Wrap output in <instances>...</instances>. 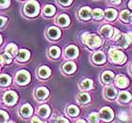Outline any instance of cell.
<instances>
[{
    "label": "cell",
    "mask_w": 132,
    "mask_h": 123,
    "mask_svg": "<svg viewBox=\"0 0 132 123\" xmlns=\"http://www.w3.org/2000/svg\"><path fill=\"white\" fill-rule=\"evenodd\" d=\"M90 14H91V8L89 7H85V8H81L79 11V16L84 20L90 18Z\"/></svg>",
    "instance_id": "cell-16"
},
{
    "label": "cell",
    "mask_w": 132,
    "mask_h": 123,
    "mask_svg": "<svg viewBox=\"0 0 132 123\" xmlns=\"http://www.w3.org/2000/svg\"><path fill=\"white\" fill-rule=\"evenodd\" d=\"M77 123H86V122L84 120H83V119H80V120H78Z\"/></svg>",
    "instance_id": "cell-45"
},
{
    "label": "cell",
    "mask_w": 132,
    "mask_h": 123,
    "mask_svg": "<svg viewBox=\"0 0 132 123\" xmlns=\"http://www.w3.org/2000/svg\"><path fill=\"white\" fill-rule=\"evenodd\" d=\"M39 4L36 1H29L25 6V13L28 16H35L39 12Z\"/></svg>",
    "instance_id": "cell-2"
},
{
    "label": "cell",
    "mask_w": 132,
    "mask_h": 123,
    "mask_svg": "<svg viewBox=\"0 0 132 123\" xmlns=\"http://www.w3.org/2000/svg\"><path fill=\"white\" fill-rule=\"evenodd\" d=\"M1 59H2V62L3 61H5L7 64H9V63L11 62V56H10L8 54H3V55H1Z\"/></svg>",
    "instance_id": "cell-35"
},
{
    "label": "cell",
    "mask_w": 132,
    "mask_h": 123,
    "mask_svg": "<svg viewBox=\"0 0 132 123\" xmlns=\"http://www.w3.org/2000/svg\"><path fill=\"white\" fill-rule=\"evenodd\" d=\"M65 53L68 58H77V55H78V49H77L76 46H69L68 48L66 49Z\"/></svg>",
    "instance_id": "cell-9"
},
{
    "label": "cell",
    "mask_w": 132,
    "mask_h": 123,
    "mask_svg": "<svg viewBox=\"0 0 132 123\" xmlns=\"http://www.w3.org/2000/svg\"><path fill=\"white\" fill-rule=\"evenodd\" d=\"M127 35H128V37H129V39H130V41H131V42H132V33H131V32L128 33Z\"/></svg>",
    "instance_id": "cell-43"
},
{
    "label": "cell",
    "mask_w": 132,
    "mask_h": 123,
    "mask_svg": "<svg viewBox=\"0 0 132 123\" xmlns=\"http://www.w3.org/2000/svg\"><path fill=\"white\" fill-rule=\"evenodd\" d=\"M44 14L46 15V16H52L53 14L55 13L56 11V8L54 6L52 5H47L45 8H44Z\"/></svg>",
    "instance_id": "cell-25"
},
{
    "label": "cell",
    "mask_w": 132,
    "mask_h": 123,
    "mask_svg": "<svg viewBox=\"0 0 132 123\" xmlns=\"http://www.w3.org/2000/svg\"><path fill=\"white\" fill-rule=\"evenodd\" d=\"M105 17L108 20H114L117 17V11L115 10H113V8L107 10L106 12H105Z\"/></svg>",
    "instance_id": "cell-17"
},
{
    "label": "cell",
    "mask_w": 132,
    "mask_h": 123,
    "mask_svg": "<svg viewBox=\"0 0 132 123\" xmlns=\"http://www.w3.org/2000/svg\"><path fill=\"white\" fill-rule=\"evenodd\" d=\"M100 118L105 121H110L113 118V112L112 110L109 107H104L100 110Z\"/></svg>",
    "instance_id": "cell-5"
},
{
    "label": "cell",
    "mask_w": 132,
    "mask_h": 123,
    "mask_svg": "<svg viewBox=\"0 0 132 123\" xmlns=\"http://www.w3.org/2000/svg\"><path fill=\"white\" fill-rule=\"evenodd\" d=\"M17 58H18V60L19 61H27L29 58V52L27 51V50H20L19 52H18V55H17Z\"/></svg>",
    "instance_id": "cell-13"
},
{
    "label": "cell",
    "mask_w": 132,
    "mask_h": 123,
    "mask_svg": "<svg viewBox=\"0 0 132 123\" xmlns=\"http://www.w3.org/2000/svg\"><path fill=\"white\" fill-rule=\"evenodd\" d=\"M29 80H30V75L27 71H20L17 72L16 75V82L19 84V85L25 86L27 85L28 83H29Z\"/></svg>",
    "instance_id": "cell-4"
},
{
    "label": "cell",
    "mask_w": 132,
    "mask_h": 123,
    "mask_svg": "<svg viewBox=\"0 0 132 123\" xmlns=\"http://www.w3.org/2000/svg\"><path fill=\"white\" fill-rule=\"evenodd\" d=\"M48 95V90L45 88H40L36 91V96L39 99H45Z\"/></svg>",
    "instance_id": "cell-15"
},
{
    "label": "cell",
    "mask_w": 132,
    "mask_h": 123,
    "mask_svg": "<svg viewBox=\"0 0 132 123\" xmlns=\"http://www.w3.org/2000/svg\"><path fill=\"white\" fill-rule=\"evenodd\" d=\"M1 20H2V23H1V26H3V25H4V21H5V18H4V17H1Z\"/></svg>",
    "instance_id": "cell-42"
},
{
    "label": "cell",
    "mask_w": 132,
    "mask_h": 123,
    "mask_svg": "<svg viewBox=\"0 0 132 123\" xmlns=\"http://www.w3.org/2000/svg\"><path fill=\"white\" fill-rule=\"evenodd\" d=\"M89 120L91 123H97L99 120V117L96 113H93L91 115L89 116Z\"/></svg>",
    "instance_id": "cell-34"
},
{
    "label": "cell",
    "mask_w": 132,
    "mask_h": 123,
    "mask_svg": "<svg viewBox=\"0 0 132 123\" xmlns=\"http://www.w3.org/2000/svg\"><path fill=\"white\" fill-rule=\"evenodd\" d=\"M119 118L121 119V120H123V121H126V120H127L128 119V116H127V114L126 112H121L120 114H119Z\"/></svg>",
    "instance_id": "cell-37"
},
{
    "label": "cell",
    "mask_w": 132,
    "mask_h": 123,
    "mask_svg": "<svg viewBox=\"0 0 132 123\" xmlns=\"http://www.w3.org/2000/svg\"><path fill=\"white\" fill-rule=\"evenodd\" d=\"M49 113H50V109L47 105H42V106L39 108V115L41 116V117H43V118L48 117Z\"/></svg>",
    "instance_id": "cell-20"
},
{
    "label": "cell",
    "mask_w": 132,
    "mask_h": 123,
    "mask_svg": "<svg viewBox=\"0 0 132 123\" xmlns=\"http://www.w3.org/2000/svg\"><path fill=\"white\" fill-rule=\"evenodd\" d=\"M49 53H50V55L51 56H53V58H58L59 55H60V54H61V51H60V49H59L58 47L56 46H53L50 48L49 50Z\"/></svg>",
    "instance_id": "cell-31"
},
{
    "label": "cell",
    "mask_w": 132,
    "mask_h": 123,
    "mask_svg": "<svg viewBox=\"0 0 132 123\" xmlns=\"http://www.w3.org/2000/svg\"><path fill=\"white\" fill-rule=\"evenodd\" d=\"M48 36L50 38L53 39V40H57L58 38H60L61 36V30L59 28L53 26V27H50L48 29Z\"/></svg>",
    "instance_id": "cell-11"
},
{
    "label": "cell",
    "mask_w": 132,
    "mask_h": 123,
    "mask_svg": "<svg viewBox=\"0 0 132 123\" xmlns=\"http://www.w3.org/2000/svg\"><path fill=\"white\" fill-rule=\"evenodd\" d=\"M9 119V116L5 111H1V123H5Z\"/></svg>",
    "instance_id": "cell-36"
},
{
    "label": "cell",
    "mask_w": 132,
    "mask_h": 123,
    "mask_svg": "<svg viewBox=\"0 0 132 123\" xmlns=\"http://www.w3.org/2000/svg\"><path fill=\"white\" fill-rule=\"evenodd\" d=\"M72 3V1H60V4L63 6H68Z\"/></svg>",
    "instance_id": "cell-41"
},
{
    "label": "cell",
    "mask_w": 132,
    "mask_h": 123,
    "mask_svg": "<svg viewBox=\"0 0 132 123\" xmlns=\"http://www.w3.org/2000/svg\"><path fill=\"white\" fill-rule=\"evenodd\" d=\"M4 101L9 105H12L17 101V94L12 91H9L4 95Z\"/></svg>",
    "instance_id": "cell-6"
},
{
    "label": "cell",
    "mask_w": 132,
    "mask_h": 123,
    "mask_svg": "<svg viewBox=\"0 0 132 123\" xmlns=\"http://www.w3.org/2000/svg\"><path fill=\"white\" fill-rule=\"evenodd\" d=\"M82 41L87 46L91 47V48H96V47L100 46V44H101V40L99 37L95 35H89L88 33H85L83 35Z\"/></svg>",
    "instance_id": "cell-1"
},
{
    "label": "cell",
    "mask_w": 132,
    "mask_h": 123,
    "mask_svg": "<svg viewBox=\"0 0 132 123\" xmlns=\"http://www.w3.org/2000/svg\"><path fill=\"white\" fill-rule=\"evenodd\" d=\"M114 30H115V28H113L112 26L107 25H104V26L101 28V31H100V32H101V34L103 36L112 38L113 35H114Z\"/></svg>",
    "instance_id": "cell-7"
},
{
    "label": "cell",
    "mask_w": 132,
    "mask_h": 123,
    "mask_svg": "<svg viewBox=\"0 0 132 123\" xmlns=\"http://www.w3.org/2000/svg\"><path fill=\"white\" fill-rule=\"evenodd\" d=\"M58 23L61 25H62V26H66V25H69L70 19H69V17L67 16V15L62 14V15H61V16L58 18Z\"/></svg>",
    "instance_id": "cell-22"
},
{
    "label": "cell",
    "mask_w": 132,
    "mask_h": 123,
    "mask_svg": "<svg viewBox=\"0 0 132 123\" xmlns=\"http://www.w3.org/2000/svg\"><path fill=\"white\" fill-rule=\"evenodd\" d=\"M39 75L42 78H47L50 75V70L48 68H46V67H42L39 70Z\"/></svg>",
    "instance_id": "cell-23"
},
{
    "label": "cell",
    "mask_w": 132,
    "mask_h": 123,
    "mask_svg": "<svg viewBox=\"0 0 132 123\" xmlns=\"http://www.w3.org/2000/svg\"><path fill=\"white\" fill-rule=\"evenodd\" d=\"M131 71H132V65H131Z\"/></svg>",
    "instance_id": "cell-47"
},
{
    "label": "cell",
    "mask_w": 132,
    "mask_h": 123,
    "mask_svg": "<svg viewBox=\"0 0 132 123\" xmlns=\"http://www.w3.org/2000/svg\"><path fill=\"white\" fill-rule=\"evenodd\" d=\"M10 1H2L1 2V8H7V6L10 5Z\"/></svg>",
    "instance_id": "cell-38"
},
{
    "label": "cell",
    "mask_w": 132,
    "mask_h": 123,
    "mask_svg": "<svg viewBox=\"0 0 132 123\" xmlns=\"http://www.w3.org/2000/svg\"><path fill=\"white\" fill-rule=\"evenodd\" d=\"M11 84V77L7 74H2L1 75V85L3 87H7Z\"/></svg>",
    "instance_id": "cell-29"
},
{
    "label": "cell",
    "mask_w": 132,
    "mask_h": 123,
    "mask_svg": "<svg viewBox=\"0 0 132 123\" xmlns=\"http://www.w3.org/2000/svg\"><path fill=\"white\" fill-rule=\"evenodd\" d=\"M67 112L70 116L72 117H76V116L78 115V113H79V110L77 108L76 105H70L68 107V109H67Z\"/></svg>",
    "instance_id": "cell-24"
},
{
    "label": "cell",
    "mask_w": 132,
    "mask_h": 123,
    "mask_svg": "<svg viewBox=\"0 0 132 123\" xmlns=\"http://www.w3.org/2000/svg\"><path fill=\"white\" fill-rule=\"evenodd\" d=\"M113 78H114V74L111 71H105L104 73H103V75H102V79H103V81L105 83H110L113 80Z\"/></svg>",
    "instance_id": "cell-19"
},
{
    "label": "cell",
    "mask_w": 132,
    "mask_h": 123,
    "mask_svg": "<svg viewBox=\"0 0 132 123\" xmlns=\"http://www.w3.org/2000/svg\"><path fill=\"white\" fill-rule=\"evenodd\" d=\"M106 96L109 99H114L116 96V91L113 88H109L106 91Z\"/></svg>",
    "instance_id": "cell-32"
},
{
    "label": "cell",
    "mask_w": 132,
    "mask_h": 123,
    "mask_svg": "<svg viewBox=\"0 0 132 123\" xmlns=\"http://www.w3.org/2000/svg\"><path fill=\"white\" fill-rule=\"evenodd\" d=\"M56 123H69V121L67 120V119H65V118H59Z\"/></svg>",
    "instance_id": "cell-39"
},
{
    "label": "cell",
    "mask_w": 132,
    "mask_h": 123,
    "mask_svg": "<svg viewBox=\"0 0 132 123\" xmlns=\"http://www.w3.org/2000/svg\"><path fill=\"white\" fill-rule=\"evenodd\" d=\"M10 123H12V122H10Z\"/></svg>",
    "instance_id": "cell-48"
},
{
    "label": "cell",
    "mask_w": 132,
    "mask_h": 123,
    "mask_svg": "<svg viewBox=\"0 0 132 123\" xmlns=\"http://www.w3.org/2000/svg\"><path fill=\"white\" fill-rule=\"evenodd\" d=\"M6 51L11 55H16V52H17V47L16 45H14V44H10L8 45V47L6 48Z\"/></svg>",
    "instance_id": "cell-30"
},
{
    "label": "cell",
    "mask_w": 132,
    "mask_h": 123,
    "mask_svg": "<svg viewBox=\"0 0 132 123\" xmlns=\"http://www.w3.org/2000/svg\"><path fill=\"white\" fill-rule=\"evenodd\" d=\"M32 107L29 105V104H26L24 106L22 107V109H21V114H22L24 117L26 118H28V117H30L31 114H32Z\"/></svg>",
    "instance_id": "cell-14"
},
{
    "label": "cell",
    "mask_w": 132,
    "mask_h": 123,
    "mask_svg": "<svg viewBox=\"0 0 132 123\" xmlns=\"http://www.w3.org/2000/svg\"><path fill=\"white\" fill-rule=\"evenodd\" d=\"M63 71L67 73H72L76 71V64L73 62H67L63 65Z\"/></svg>",
    "instance_id": "cell-18"
},
{
    "label": "cell",
    "mask_w": 132,
    "mask_h": 123,
    "mask_svg": "<svg viewBox=\"0 0 132 123\" xmlns=\"http://www.w3.org/2000/svg\"><path fill=\"white\" fill-rule=\"evenodd\" d=\"M31 123H45V122H42L38 118L34 117V118H32V120H31Z\"/></svg>",
    "instance_id": "cell-40"
},
{
    "label": "cell",
    "mask_w": 132,
    "mask_h": 123,
    "mask_svg": "<svg viewBox=\"0 0 132 123\" xmlns=\"http://www.w3.org/2000/svg\"><path fill=\"white\" fill-rule=\"evenodd\" d=\"M110 59L116 64H123L126 61V56L121 51L117 49L110 50Z\"/></svg>",
    "instance_id": "cell-3"
},
{
    "label": "cell",
    "mask_w": 132,
    "mask_h": 123,
    "mask_svg": "<svg viewBox=\"0 0 132 123\" xmlns=\"http://www.w3.org/2000/svg\"><path fill=\"white\" fill-rule=\"evenodd\" d=\"M93 59L95 63L97 64H102V63H104L106 61V58H105V55L103 53L101 52H98V53H95L93 56Z\"/></svg>",
    "instance_id": "cell-12"
},
{
    "label": "cell",
    "mask_w": 132,
    "mask_h": 123,
    "mask_svg": "<svg viewBox=\"0 0 132 123\" xmlns=\"http://www.w3.org/2000/svg\"><path fill=\"white\" fill-rule=\"evenodd\" d=\"M121 19L124 21V22H128L130 21L131 19V13H130L129 11H127V10H125L121 12Z\"/></svg>",
    "instance_id": "cell-27"
},
{
    "label": "cell",
    "mask_w": 132,
    "mask_h": 123,
    "mask_svg": "<svg viewBox=\"0 0 132 123\" xmlns=\"http://www.w3.org/2000/svg\"><path fill=\"white\" fill-rule=\"evenodd\" d=\"M77 100L81 103H87L88 101H90V96L86 93H82V94H79L77 96Z\"/></svg>",
    "instance_id": "cell-26"
},
{
    "label": "cell",
    "mask_w": 132,
    "mask_h": 123,
    "mask_svg": "<svg viewBox=\"0 0 132 123\" xmlns=\"http://www.w3.org/2000/svg\"><path fill=\"white\" fill-rule=\"evenodd\" d=\"M128 6H129V8H132V1H130L129 4H128Z\"/></svg>",
    "instance_id": "cell-46"
},
{
    "label": "cell",
    "mask_w": 132,
    "mask_h": 123,
    "mask_svg": "<svg viewBox=\"0 0 132 123\" xmlns=\"http://www.w3.org/2000/svg\"><path fill=\"white\" fill-rule=\"evenodd\" d=\"M103 11L100 10V8H96V10H94V11H93V16H94V19L96 20H99L101 19L102 17H103Z\"/></svg>",
    "instance_id": "cell-33"
},
{
    "label": "cell",
    "mask_w": 132,
    "mask_h": 123,
    "mask_svg": "<svg viewBox=\"0 0 132 123\" xmlns=\"http://www.w3.org/2000/svg\"><path fill=\"white\" fill-rule=\"evenodd\" d=\"M118 43L121 45L122 47H124V48H127L128 46V44L131 43V41H130L129 37L127 34H124V35H122L118 40Z\"/></svg>",
    "instance_id": "cell-8"
},
{
    "label": "cell",
    "mask_w": 132,
    "mask_h": 123,
    "mask_svg": "<svg viewBox=\"0 0 132 123\" xmlns=\"http://www.w3.org/2000/svg\"><path fill=\"white\" fill-rule=\"evenodd\" d=\"M115 84H116V86H117V87H119V88H126L127 85H128V79H127V77L122 76V75H121V76L117 77Z\"/></svg>",
    "instance_id": "cell-10"
},
{
    "label": "cell",
    "mask_w": 132,
    "mask_h": 123,
    "mask_svg": "<svg viewBox=\"0 0 132 123\" xmlns=\"http://www.w3.org/2000/svg\"><path fill=\"white\" fill-rule=\"evenodd\" d=\"M80 87L83 88V89H85V90H87V89H90V88L93 87V81H92L91 79H86L84 80L82 83H81V85H80Z\"/></svg>",
    "instance_id": "cell-28"
},
{
    "label": "cell",
    "mask_w": 132,
    "mask_h": 123,
    "mask_svg": "<svg viewBox=\"0 0 132 123\" xmlns=\"http://www.w3.org/2000/svg\"><path fill=\"white\" fill-rule=\"evenodd\" d=\"M111 3H112V4H120L121 1H111Z\"/></svg>",
    "instance_id": "cell-44"
},
{
    "label": "cell",
    "mask_w": 132,
    "mask_h": 123,
    "mask_svg": "<svg viewBox=\"0 0 132 123\" xmlns=\"http://www.w3.org/2000/svg\"><path fill=\"white\" fill-rule=\"evenodd\" d=\"M119 100L122 101V102H127L131 100V94L129 92H127V91H124V92L120 93L119 95Z\"/></svg>",
    "instance_id": "cell-21"
}]
</instances>
